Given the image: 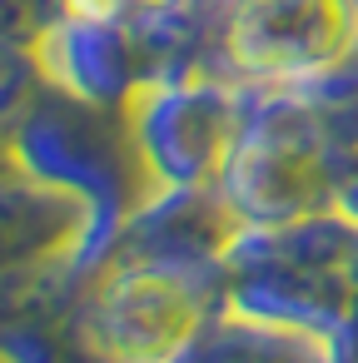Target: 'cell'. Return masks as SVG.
<instances>
[{
	"label": "cell",
	"instance_id": "cell-1",
	"mask_svg": "<svg viewBox=\"0 0 358 363\" xmlns=\"http://www.w3.org/2000/svg\"><path fill=\"white\" fill-rule=\"evenodd\" d=\"M239 55L259 70H318L343 45L338 0H249L239 16Z\"/></svg>",
	"mask_w": 358,
	"mask_h": 363
}]
</instances>
